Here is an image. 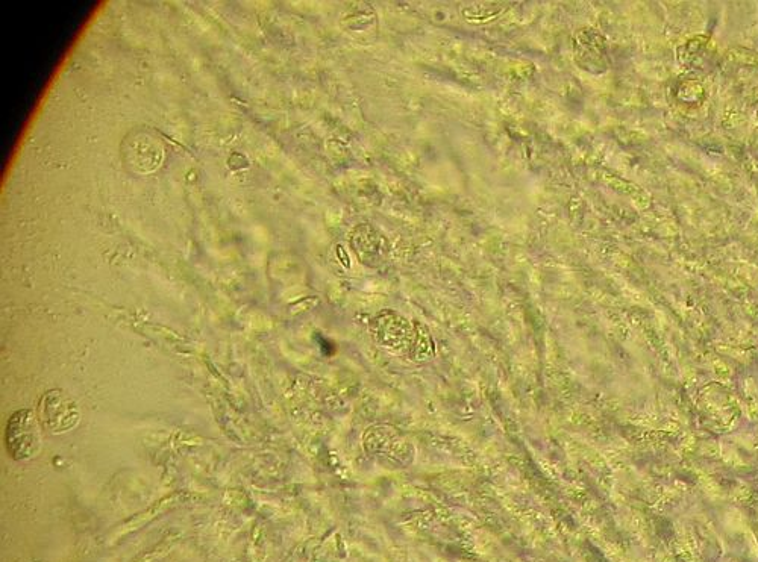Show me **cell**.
<instances>
[{"label":"cell","mask_w":758,"mask_h":562,"mask_svg":"<svg viewBox=\"0 0 758 562\" xmlns=\"http://www.w3.org/2000/svg\"><path fill=\"white\" fill-rule=\"evenodd\" d=\"M40 428L31 411L14 414L8 423L7 446L16 459L32 458L40 450Z\"/></svg>","instance_id":"1"},{"label":"cell","mask_w":758,"mask_h":562,"mask_svg":"<svg viewBox=\"0 0 758 562\" xmlns=\"http://www.w3.org/2000/svg\"><path fill=\"white\" fill-rule=\"evenodd\" d=\"M41 414L46 425L57 432L73 428L79 419L78 406L60 391H51L44 396Z\"/></svg>","instance_id":"2"}]
</instances>
